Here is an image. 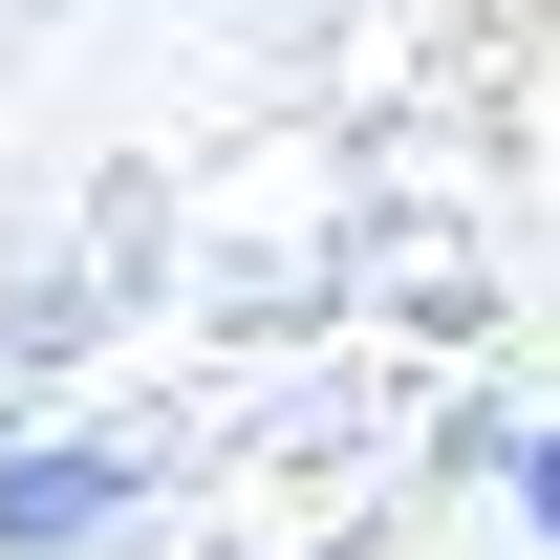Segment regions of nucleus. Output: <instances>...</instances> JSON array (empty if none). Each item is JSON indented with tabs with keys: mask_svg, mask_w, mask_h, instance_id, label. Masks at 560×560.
Returning <instances> with one entry per match:
<instances>
[{
	"mask_svg": "<svg viewBox=\"0 0 560 560\" xmlns=\"http://www.w3.org/2000/svg\"><path fill=\"white\" fill-rule=\"evenodd\" d=\"M151 475L108 453V431H0V560H86V539H130Z\"/></svg>",
	"mask_w": 560,
	"mask_h": 560,
	"instance_id": "nucleus-1",
	"label": "nucleus"
},
{
	"mask_svg": "<svg viewBox=\"0 0 560 560\" xmlns=\"http://www.w3.org/2000/svg\"><path fill=\"white\" fill-rule=\"evenodd\" d=\"M475 453H495V495H517V517L560 539V431H475Z\"/></svg>",
	"mask_w": 560,
	"mask_h": 560,
	"instance_id": "nucleus-2",
	"label": "nucleus"
}]
</instances>
